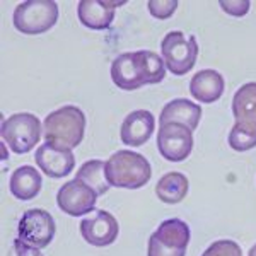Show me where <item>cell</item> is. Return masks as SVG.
Masks as SVG:
<instances>
[{
	"label": "cell",
	"instance_id": "cell-1",
	"mask_svg": "<svg viewBox=\"0 0 256 256\" xmlns=\"http://www.w3.org/2000/svg\"><path fill=\"white\" fill-rule=\"evenodd\" d=\"M166 77V64L158 53L140 52L122 53L111 64V79L123 90H135L147 84H159Z\"/></svg>",
	"mask_w": 256,
	"mask_h": 256
},
{
	"label": "cell",
	"instance_id": "cell-2",
	"mask_svg": "<svg viewBox=\"0 0 256 256\" xmlns=\"http://www.w3.org/2000/svg\"><path fill=\"white\" fill-rule=\"evenodd\" d=\"M84 132L86 114L77 106H64L50 113L43 122V135L46 142L70 150L79 147L84 138Z\"/></svg>",
	"mask_w": 256,
	"mask_h": 256
},
{
	"label": "cell",
	"instance_id": "cell-3",
	"mask_svg": "<svg viewBox=\"0 0 256 256\" xmlns=\"http://www.w3.org/2000/svg\"><path fill=\"white\" fill-rule=\"evenodd\" d=\"M152 178V168L142 154L118 150L106 160V180L114 188L138 190Z\"/></svg>",
	"mask_w": 256,
	"mask_h": 256
},
{
	"label": "cell",
	"instance_id": "cell-4",
	"mask_svg": "<svg viewBox=\"0 0 256 256\" xmlns=\"http://www.w3.org/2000/svg\"><path fill=\"white\" fill-rule=\"evenodd\" d=\"M16 30L24 34H41L52 30L58 20V6L53 0H28L14 9Z\"/></svg>",
	"mask_w": 256,
	"mask_h": 256
},
{
	"label": "cell",
	"instance_id": "cell-5",
	"mask_svg": "<svg viewBox=\"0 0 256 256\" xmlns=\"http://www.w3.org/2000/svg\"><path fill=\"white\" fill-rule=\"evenodd\" d=\"M2 140L16 154H28L41 140V123L31 113H16L2 122Z\"/></svg>",
	"mask_w": 256,
	"mask_h": 256
},
{
	"label": "cell",
	"instance_id": "cell-6",
	"mask_svg": "<svg viewBox=\"0 0 256 256\" xmlns=\"http://www.w3.org/2000/svg\"><path fill=\"white\" fill-rule=\"evenodd\" d=\"M160 53L166 68L174 76H184L195 67L198 58V41L195 36H184L181 31H171L162 38Z\"/></svg>",
	"mask_w": 256,
	"mask_h": 256
},
{
	"label": "cell",
	"instance_id": "cell-7",
	"mask_svg": "<svg viewBox=\"0 0 256 256\" xmlns=\"http://www.w3.org/2000/svg\"><path fill=\"white\" fill-rule=\"evenodd\" d=\"M190 242V227L181 218H168L148 239L147 256H184Z\"/></svg>",
	"mask_w": 256,
	"mask_h": 256
},
{
	"label": "cell",
	"instance_id": "cell-8",
	"mask_svg": "<svg viewBox=\"0 0 256 256\" xmlns=\"http://www.w3.org/2000/svg\"><path fill=\"white\" fill-rule=\"evenodd\" d=\"M55 218L52 217L50 212L41 208H32L24 212L18 224V234L20 241L38 248V250L46 248L55 238Z\"/></svg>",
	"mask_w": 256,
	"mask_h": 256
},
{
	"label": "cell",
	"instance_id": "cell-9",
	"mask_svg": "<svg viewBox=\"0 0 256 256\" xmlns=\"http://www.w3.org/2000/svg\"><path fill=\"white\" fill-rule=\"evenodd\" d=\"M158 148L169 162H183L193 150V132L180 123H168L159 128Z\"/></svg>",
	"mask_w": 256,
	"mask_h": 256
},
{
	"label": "cell",
	"instance_id": "cell-10",
	"mask_svg": "<svg viewBox=\"0 0 256 256\" xmlns=\"http://www.w3.org/2000/svg\"><path fill=\"white\" fill-rule=\"evenodd\" d=\"M96 200L98 193L77 178L72 181H67L56 193L58 208L72 217L90 214L92 208L96 207Z\"/></svg>",
	"mask_w": 256,
	"mask_h": 256
},
{
	"label": "cell",
	"instance_id": "cell-11",
	"mask_svg": "<svg viewBox=\"0 0 256 256\" xmlns=\"http://www.w3.org/2000/svg\"><path fill=\"white\" fill-rule=\"evenodd\" d=\"M120 232L118 220L108 210H94L89 217L82 218L80 234L86 242L98 248L110 246L116 241Z\"/></svg>",
	"mask_w": 256,
	"mask_h": 256
},
{
	"label": "cell",
	"instance_id": "cell-12",
	"mask_svg": "<svg viewBox=\"0 0 256 256\" xmlns=\"http://www.w3.org/2000/svg\"><path fill=\"white\" fill-rule=\"evenodd\" d=\"M34 160L43 171V174L55 178V180L70 174L76 168V158L70 148L56 147L50 142H44L43 146L38 147Z\"/></svg>",
	"mask_w": 256,
	"mask_h": 256
},
{
	"label": "cell",
	"instance_id": "cell-13",
	"mask_svg": "<svg viewBox=\"0 0 256 256\" xmlns=\"http://www.w3.org/2000/svg\"><path fill=\"white\" fill-rule=\"evenodd\" d=\"M125 2H110V0H82L77 6V16L86 28L94 31L108 30L114 19L116 7Z\"/></svg>",
	"mask_w": 256,
	"mask_h": 256
},
{
	"label": "cell",
	"instance_id": "cell-14",
	"mask_svg": "<svg viewBox=\"0 0 256 256\" xmlns=\"http://www.w3.org/2000/svg\"><path fill=\"white\" fill-rule=\"evenodd\" d=\"M156 126L154 114L147 110H137L123 120L120 137L128 147H140L152 137Z\"/></svg>",
	"mask_w": 256,
	"mask_h": 256
},
{
	"label": "cell",
	"instance_id": "cell-15",
	"mask_svg": "<svg viewBox=\"0 0 256 256\" xmlns=\"http://www.w3.org/2000/svg\"><path fill=\"white\" fill-rule=\"evenodd\" d=\"M226 82L224 77L212 68L200 70L193 76L192 82H190V92L196 101L204 102V104H210L216 102L217 99L224 94Z\"/></svg>",
	"mask_w": 256,
	"mask_h": 256
},
{
	"label": "cell",
	"instance_id": "cell-16",
	"mask_svg": "<svg viewBox=\"0 0 256 256\" xmlns=\"http://www.w3.org/2000/svg\"><path fill=\"white\" fill-rule=\"evenodd\" d=\"M202 120V106L195 104V102L188 101V99H174L169 101L160 111L159 123L160 126L168 125V123H180V125L188 126L190 130H196L198 123Z\"/></svg>",
	"mask_w": 256,
	"mask_h": 256
},
{
	"label": "cell",
	"instance_id": "cell-17",
	"mask_svg": "<svg viewBox=\"0 0 256 256\" xmlns=\"http://www.w3.org/2000/svg\"><path fill=\"white\" fill-rule=\"evenodd\" d=\"M43 186V178L38 169L32 166H20L12 172L9 180V190L18 200L30 202L40 195Z\"/></svg>",
	"mask_w": 256,
	"mask_h": 256
},
{
	"label": "cell",
	"instance_id": "cell-18",
	"mask_svg": "<svg viewBox=\"0 0 256 256\" xmlns=\"http://www.w3.org/2000/svg\"><path fill=\"white\" fill-rule=\"evenodd\" d=\"M232 114L238 125L256 132V82H248L236 90Z\"/></svg>",
	"mask_w": 256,
	"mask_h": 256
},
{
	"label": "cell",
	"instance_id": "cell-19",
	"mask_svg": "<svg viewBox=\"0 0 256 256\" xmlns=\"http://www.w3.org/2000/svg\"><path fill=\"white\" fill-rule=\"evenodd\" d=\"M190 190L188 178L181 172H168L156 184V195L160 202L169 205L180 204L184 200Z\"/></svg>",
	"mask_w": 256,
	"mask_h": 256
},
{
	"label": "cell",
	"instance_id": "cell-20",
	"mask_svg": "<svg viewBox=\"0 0 256 256\" xmlns=\"http://www.w3.org/2000/svg\"><path fill=\"white\" fill-rule=\"evenodd\" d=\"M76 178L84 181L89 188H92L98 193V196L104 195L110 190V183L106 180V162H102L99 159H92L82 164Z\"/></svg>",
	"mask_w": 256,
	"mask_h": 256
},
{
	"label": "cell",
	"instance_id": "cell-21",
	"mask_svg": "<svg viewBox=\"0 0 256 256\" xmlns=\"http://www.w3.org/2000/svg\"><path fill=\"white\" fill-rule=\"evenodd\" d=\"M229 146L238 152H246L256 147V132L234 123L229 134Z\"/></svg>",
	"mask_w": 256,
	"mask_h": 256
},
{
	"label": "cell",
	"instance_id": "cell-22",
	"mask_svg": "<svg viewBox=\"0 0 256 256\" xmlns=\"http://www.w3.org/2000/svg\"><path fill=\"white\" fill-rule=\"evenodd\" d=\"M202 256H242V250L238 242L230 239H220L212 242Z\"/></svg>",
	"mask_w": 256,
	"mask_h": 256
},
{
	"label": "cell",
	"instance_id": "cell-23",
	"mask_svg": "<svg viewBox=\"0 0 256 256\" xmlns=\"http://www.w3.org/2000/svg\"><path fill=\"white\" fill-rule=\"evenodd\" d=\"M147 6L148 12L158 19H169L178 9L176 0H150Z\"/></svg>",
	"mask_w": 256,
	"mask_h": 256
},
{
	"label": "cell",
	"instance_id": "cell-24",
	"mask_svg": "<svg viewBox=\"0 0 256 256\" xmlns=\"http://www.w3.org/2000/svg\"><path fill=\"white\" fill-rule=\"evenodd\" d=\"M220 7L227 14L236 16V18H242V16H246L248 10H250V2H248V0H229V2L222 0Z\"/></svg>",
	"mask_w": 256,
	"mask_h": 256
},
{
	"label": "cell",
	"instance_id": "cell-25",
	"mask_svg": "<svg viewBox=\"0 0 256 256\" xmlns=\"http://www.w3.org/2000/svg\"><path fill=\"white\" fill-rule=\"evenodd\" d=\"M14 251H16V256H43L40 253L38 248L28 244V242L20 241V239L18 238L14 241Z\"/></svg>",
	"mask_w": 256,
	"mask_h": 256
},
{
	"label": "cell",
	"instance_id": "cell-26",
	"mask_svg": "<svg viewBox=\"0 0 256 256\" xmlns=\"http://www.w3.org/2000/svg\"><path fill=\"white\" fill-rule=\"evenodd\" d=\"M248 256H256V244L250 250V253H248Z\"/></svg>",
	"mask_w": 256,
	"mask_h": 256
}]
</instances>
